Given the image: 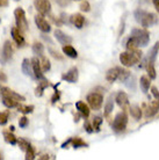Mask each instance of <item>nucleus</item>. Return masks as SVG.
Instances as JSON below:
<instances>
[{
  "mask_svg": "<svg viewBox=\"0 0 159 160\" xmlns=\"http://www.w3.org/2000/svg\"><path fill=\"white\" fill-rule=\"evenodd\" d=\"M135 20L138 22L142 27L147 28V27H152L158 22V18L152 14V13H147L144 9H136L135 11Z\"/></svg>",
  "mask_w": 159,
  "mask_h": 160,
  "instance_id": "1",
  "label": "nucleus"
},
{
  "mask_svg": "<svg viewBox=\"0 0 159 160\" xmlns=\"http://www.w3.org/2000/svg\"><path fill=\"white\" fill-rule=\"evenodd\" d=\"M142 52L139 50H132V51H126L122 52L120 55V62L123 66H127V68H130V66H134L135 64H137L139 60L142 59Z\"/></svg>",
  "mask_w": 159,
  "mask_h": 160,
  "instance_id": "2",
  "label": "nucleus"
},
{
  "mask_svg": "<svg viewBox=\"0 0 159 160\" xmlns=\"http://www.w3.org/2000/svg\"><path fill=\"white\" fill-rule=\"evenodd\" d=\"M131 37L136 41L138 47H146L150 42V34L145 29L134 28L131 30Z\"/></svg>",
  "mask_w": 159,
  "mask_h": 160,
  "instance_id": "3",
  "label": "nucleus"
},
{
  "mask_svg": "<svg viewBox=\"0 0 159 160\" xmlns=\"http://www.w3.org/2000/svg\"><path fill=\"white\" fill-rule=\"evenodd\" d=\"M127 124L128 115L126 114V112H121L115 116V118L113 121V124H111V128H113L114 132L121 133V132H123L127 129Z\"/></svg>",
  "mask_w": 159,
  "mask_h": 160,
  "instance_id": "4",
  "label": "nucleus"
},
{
  "mask_svg": "<svg viewBox=\"0 0 159 160\" xmlns=\"http://www.w3.org/2000/svg\"><path fill=\"white\" fill-rule=\"evenodd\" d=\"M14 16H15V23L16 28L20 29L21 32H24L28 30V22L26 19V13L21 7H18L14 11Z\"/></svg>",
  "mask_w": 159,
  "mask_h": 160,
  "instance_id": "5",
  "label": "nucleus"
},
{
  "mask_svg": "<svg viewBox=\"0 0 159 160\" xmlns=\"http://www.w3.org/2000/svg\"><path fill=\"white\" fill-rule=\"evenodd\" d=\"M87 100L88 106L91 107L93 110H99L102 106V101H104V96L101 93H96V92H92L90 93L86 98Z\"/></svg>",
  "mask_w": 159,
  "mask_h": 160,
  "instance_id": "6",
  "label": "nucleus"
},
{
  "mask_svg": "<svg viewBox=\"0 0 159 160\" xmlns=\"http://www.w3.org/2000/svg\"><path fill=\"white\" fill-rule=\"evenodd\" d=\"M13 55V48L12 44L9 41H6L4 43V47H3V50L0 52V63L3 65L7 64L8 60H11Z\"/></svg>",
  "mask_w": 159,
  "mask_h": 160,
  "instance_id": "7",
  "label": "nucleus"
},
{
  "mask_svg": "<svg viewBox=\"0 0 159 160\" xmlns=\"http://www.w3.org/2000/svg\"><path fill=\"white\" fill-rule=\"evenodd\" d=\"M34 5H35L37 12L43 16L48 15L51 12V2L49 0H35Z\"/></svg>",
  "mask_w": 159,
  "mask_h": 160,
  "instance_id": "8",
  "label": "nucleus"
},
{
  "mask_svg": "<svg viewBox=\"0 0 159 160\" xmlns=\"http://www.w3.org/2000/svg\"><path fill=\"white\" fill-rule=\"evenodd\" d=\"M1 98H11V99H14V100L18 101H26V98L23 95L14 92L11 88L4 87V86L1 87Z\"/></svg>",
  "mask_w": 159,
  "mask_h": 160,
  "instance_id": "9",
  "label": "nucleus"
},
{
  "mask_svg": "<svg viewBox=\"0 0 159 160\" xmlns=\"http://www.w3.org/2000/svg\"><path fill=\"white\" fill-rule=\"evenodd\" d=\"M79 78V73H78V68H71L66 73H64L62 76V80H65L70 84H76Z\"/></svg>",
  "mask_w": 159,
  "mask_h": 160,
  "instance_id": "10",
  "label": "nucleus"
},
{
  "mask_svg": "<svg viewBox=\"0 0 159 160\" xmlns=\"http://www.w3.org/2000/svg\"><path fill=\"white\" fill-rule=\"evenodd\" d=\"M35 23L37 26V28L40 29L42 32H49L51 30L50 24L48 23V21L44 19V16L42 14H37L35 16Z\"/></svg>",
  "mask_w": 159,
  "mask_h": 160,
  "instance_id": "11",
  "label": "nucleus"
},
{
  "mask_svg": "<svg viewBox=\"0 0 159 160\" xmlns=\"http://www.w3.org/2000/svg\"><path fill=\"white\" fill-rule=\"evenodd\" d=\"M11 34H12V37L14 42L18 44V47L19 48H22L26 45V41H24V37L22 35V32H21L20 29H18L16 27H13L11 29Z\"/></svg>",
  "mask_w": 159,
  "mask_h": 160,
  "instance_id": "12",
  "label": "nucleus"
},
{
  "mask_svg": "<svg viewBox=\"0 0 159 160\" xmlns=\"http://www.w3.org/2000/svg\"><path fill=\"white\" fill-rule=\"evenodd\" d=\"M32 64H33V71H34V74H35V78L38 80L45 79V77L43 74V71H42V68H41V62L38 60L37 57H34L32 59Z\"/></svg>",
  "mask_w": 159,
  "mask_h": 160,
  "instance_id": "13",
  "label": "nucleus"
},
{
  "mask_svg": "<svg viewBox=\"0 0 159 160\" xmlns=\"http://www.w3.org/2000/svg\"><path fill=\"white\" fill-rule=\"evenodd\" d=\"M159 112V100L151 101L150 103L147 104V107L145 108V117L150 118L153 117Z\"/></svg>",
  "mask_w": 159,
  "mask_h": 160,
  "instance_id": "14",
  "label": "nucleus"
},
{
  "mask_svg": "<svg viewBox=\"0 0 159 160\" xmlns=\"http://www.w3.org/2000/svg\"><path fill=\"white\" fill-rule=\"evenodd\" d=\"M21 68H22V72L26 74L27 77H30V78H35V74H34V71H33V64L32 60L24 58L22 60V65H21Z\"/></svg>",
  "mask_w": 159,
  "mask_h": 160,
  "instance_id": "15",
  "label": "nucleus"
},
{
  "mask_svg": "<svg viewBox=\"0 0 159 160\" xmlns=\"http://www.w3.org/2000/svg\"><path fill=\"white\" fill-rule=\"evenodd\" d=\"M115 101H116V103H117V106H119L122 110H126L127 106L129 104V99H128V95L124 92L117 93Z\"/></svg>",
  "mask_w": 159,
  "mask_h": 160,
  "instance_id": "16",
  "label": "nucleus"
},
{
  "mask_svg": "<svg viewBox=\"0 0 159 160\" xmlns=\"http://www.w3.org/2000/svg\"><path fill=\"white\" fill-rule=\"evenodd\" d=\"M55 37L57 38V41H58L60 44H63V45H65V44H70L72 42V37L66 35L65 32L59 30V29H56L55 30Z\"/></svg>",
  "mask_w": 159,
  "mask_h": 160,
  "instance_id": "17",
  "label": "nucleus"
},
{
  "mask_svg": "<svg viewBox=\"0 0 159 160\" xmlns=\"http://www.w3.org/2000/svg\"><path fill=\"white\" fill-rule=\"evenodd\" d=\"M70 21L71 23H73V26L78 29H81L84 27V23H85V18H84L81 14L77 13V14H73V15L70 18Z\"/></svg>",
  "mask_w": 159,
  "mask_h": 160,
  "instance_id": "18",
  "label": "nucleus"
},
{
  "mask_svg": "<svg viewBox=\"0 0 159 160\" xmlns=\"http://www.w3.org/2000/svg\"><path fill=\"white\" fill-rule=\"evenodd\" d=\"M76 108H77V110L80 112V115H81L83 117L87 118V117L90 116V107H88L85 102H83V101H78V102L76 103Z\"/></svg>",
  "mask_w": 159,
  "mask_h": 160,
  "instance_id": "19",
  "label": "nucleus"
},
{
  "mask_svg": "<svg viewBox=\"0 0 159 160\" xmlns=\"http://www.w3.org/2000/svg\"><path fill=\"white\" fill-rule=\"evenodd\" d=\"M119 72H120L119 66L108 70L107 73H106V79H107L108 82H114V81H116V80L119 79Z\"/></svg>",
  "mask_w": 159,
  "mask_h": 160,
  "instance_id": "20",
  "label": "nucleus"
},
{
  "mask_svg": "<svg viewBox=\"0 0 159 160\" xmlns=\"http://www.w3.org/2000/svg\"><path fill=\"white\" fill-rule=\"evenodd\" d=\"M158 51H159V42H156V44L150 49V51L147 53L146 59L149 63H155L156 58H157V55H158Z\"/></svg>",
  "mask_w": 159,
  "mask_h": 160,
  "instance_id": "21",
  "label": "nucleus"
},
{
  "mask_svg": "<svg viewBox=\"0 0 159 160\" xmlns=\"http://www.w3.org/2000/svg\"><path fill=\"white\" fill-rule=\"evenodd\" d=\"M49 81L47 79H42V80H40V82H38V86L36 87V89H35V95L36 96H42L43 95V91L47 87H49Z\"/></svg>",
  "mask_w": 159,
  "mask_h": 160,
  "instance_id": "22",
  "label": "nucleus"
},
{
  "mask_svg": "<svg viewBox=\"0 0 159 160\" xmlns=\"http://www.w3.org/2000/svg\"><path fill=\"white\" fill-rule=\"evenodd\" d=\"M63 52L64 55H66L68 57H70V58H77L78 57V52H77V50L72 45H70V44H65L63 47Z\"/></svg>",
  "mask_w": 159,
  "mask_h": 160,
  "instance_id": "23",
  "label": "nucleus"
},
{
  "mask_svg": "<svg viewBox=\"0 0 159 160\" xmlns=\"http://www.w3.org/2000/svg\"><path fill=\"white\" fill-rule=\"evenodd\" d=\"M3 101V104H4L6 108H18V106L20 104V101L18 100H14V99H11V98H3L1 99Z\"/></svg>",
  "mask_w": 159,
  "mask_h": 160,
  "instance_id": "24",
  "label": "nucleus"
},
{
  "mask_svg": "<svg viewBox=\"0 0 159 160\" xmlns=\"http://www.w3.org/2000/svg\"><path fill=\"white\" fill-rule=\"evenodd\" d=\"M33 52H34V55L38 57H43V53H44V47L42 43H38V42H36V43L33 44Z\"/></svg>",
  "mask_w": 159,
  "mask_h": 160,
  "instance_id": "25",
  "label": "nucleus"
},
{
  "mask_svg": "<svg viewBox=\"0 0 159 160\" xmlns=\"http://www.w3.org/2000/svg\"><path fill=\"white\" fill-rule=\"evenodd\" d=\"M139 85H141V89L143 91V93H147L149 88H150V79H149L147 77H145V76L141 77Z\"/></svg>",
  "mask_w": 159,
  "mask_h": 160,
  "instance_id": "26",
  "label": "nucleus"
},
{
  "mask_svg": "<svg viewBox=\"0 0 159 160\" xmlns=\"http://www.w3.org/2000/svg\"><path fill=\"white\" fill-rule=\"evenodd\" d=\"M4 138H5V142L8 143V144L11 145H15L18 143V138H16L14 135H13L11 131H5L4 132Z\"/></svg>",
  "mask_w": 159,
  "mask_h": 160,
  "instance_id": "27",
  "label": "nucleus"
},
{
  "mask_svg": "<svg viewBox=\"0 0 159 160\" xmlns=\"http://www.w3.org/2000/svg\"><path fill=\"white\" fill-rule=\"evenodd\" d=\"M129 110H130V114H131V116L134 117L136 121L141 120V117H142V109L139 108L138 106H131Z\"/></svg>",
  "mask_w": 159,
  "mask_h": 160,
  "instance_id": "28",
  "label": "nucleus"
},
{
  "mask_svg": "<svg viewBox=\"0 0 159 160\" xmlns=\"http://www.w3.org/2000/svg\"><path fill=\"white\" fill-rule=\"evenodd\" d=\"M113 109H114V100H113V96H109L106 102V106H105V115L108 116L113 112Z\"/></svg>",
  "mask_w": 159,
  "mask_h": 160,
  "instance_id": "29",
  "label": "nucleus"
},
{
  "mask_svg": "<svg viewBox=\"0 0 159 160\" xmlns=\"http://www.w3.org/2000/svg\"><path fill=\"white\" fill-rule=\"evenodd\" d=\"M71 144L74 148H86L87 146V143H85L81 138L79 137H76V138H72L71 139Z\"/></svg>",
  "mask_w": 159,
  "mask_h": 160,
  "instance_id": "30",
  "label": "nucleus"
},
{
  "mask_svg": "<svg viewBox=\"0 0 159 160\" xmlns=\"http://www.w3.org/2000/svg\"><path fill=\"white\" fill-rule=\"evenodd\" d=\"M155 63H147L146 64V72L149 74V78L150 79H156V77H157V73H156V68H155Z\"/></svg>",
  "mask_w": 159,
  "mask_h": 160,
  "instance_id": "31",
  "label": "nucleus"
},
{
  "mask_svg": "<svg viewBox=\"0 0 159 160\" xmlns=\"http://www.w3.org/2000/svg\"><path fill=\"white\" fill-rule=\"evenodd\" d=\"M131 76L130 74V72L128 71V70H126V68H120V72H119V79L121 82H124L126 80L129 78V77Z\"/></svg>",
  "mask_w": 159,
  "mask_h": 160,
  "instance_id": "32",
  "label": "nucleus"
},
{
  "mask_svg": "<svg viewBox=\"0 0 159 160\" xmlns=\"http://www.w3.org/2000/svg\"><path fill=\"white\" fill-rule=\"evenodd\" d=\"M137 43H136V41L132 38L131 36L128 38V41H127V43H126V48H127V50L128 51H132V50H136L137 49Z\"/></svg>",
  "mask_w": 159,
  "mask_h": 160,
  "instance_id": "33",
  "label": "nucleus"
},
{
  "mask_svg": "<svg viewBox=\"0 0 159 160\" xmlns=\"http://www.w3.org/2000/svg\"><path fill=\"white\" fill-rule=\"evenodd\" d=\"M104 120L101 118L100 116H95L93 118V122H92V125H93V129H94V131L95 132H99L100 131V125L102 124Z\"/></svg>",
  "mask_w": 159,
  "mask_h": 160,
  "instance_id": "34",
  "label": "nucleus"
},
{
  "mask_svg": "<svg viewBox=\"0 0 159 160\" xmlns=\"http://www.w3.org/2000/svg\"><path fill=\"white\" fill-rule=\"evenodd\" d=\"M18 110L20 112H22L23 115L26 114H30L34 110V106H22V104H19L18 106Z\"/></svg>",
  "mask_w": 159,
  "mask_h": 160,
  "instance_id": "35",
  "label": "nucleus"
},
{
  "mask_svg": "<svg viewBox=\"0 0 159 160\" xmlns=\"http://www.w3.org/2000/svg\"><path fill=\"white\" fill-rule=\"evenodd\" d=\"M42 60H41V68H42V71L43 72H48L50 68H51V65H50V62H49L48 58H45V57H41Z\"/></svg>",
  "mask_w": 159,
  "mask_h": 160,
  "instance_id": "36",
  "label": "nucleus"
},
{
  "mask_svg": "<svg viewBox=\"0 0 159 160\" xmlns=\"http://www.w3.org/2000/svg\"><path fill=\"white\" fill-rule=\"evenodd\" d=\"M35 150H34V148H33L32 145L28 148V150L26 151V157H24V159L26 160H33V159H35Z\"/></svg>",
  "mask_w": 159,
  "mask_h": 160,
  "instance_id": "37",
  "label": "nucleus"
},
{
  "mask_svg": "<svg viewBox=\"0 0 159 160\" xmlns=\"http://www.w3.org/2000/svg\"><path fill=\"white\" fill-rule=\"evenodd\" d=\"M18 143H19V146H20V148L22 150V151H27L28 148L30 146V143L28 142V140H26L24 138H20V139H18Z\"/></svg>",
  "mask_w": 159,
  "mask_h": 160,
  "instance_id": "38",
  "label": "nucleus"
},
{
  "mask_svg": "<svg viewBox=\"0 0 159 160\" xmlns=\"http://www.w3.org/2000/svg\"><path fill=\"white\" fill-rule=\"evenodd\" d=\"M9 112H0V125H5L8 122Z\"/></svg>",
  "mask_w": 159,
  "mask_h": 160,
  "instance_id": "39",
  "label": "nucleus"
},
{
  "mask_svg": "<svg viewBox=\"0 0 159 160\" xmlns=\"http://www.w3.org/2000/svg\"><path fill=\"white\" fill-rule=\"evenodd\" d=\"M80 9L83 11V12H90L91 11V5H90V2L88 1H81V4H80Z\"/></svg>",
  "mask_w": 159,
  "mask_h": 160,
  "instance_id": "40",
  "label": "nucleus"
},
{
  "mask_svg": "<svg viewBox=\"0 0 159 160\" xmlns=\"http://www.w3.org/2000/svg\"><path fill=\"white\" fill-rule=\"evenodd\" d=\"M124 84L127 85V87L132 88V89H135V78L130 76L127 80H126V81H124Z\"/></svg>",
  "mask_w": 159,
  "mask_h": 160,
  "instance_id": "41",
  "label": "nucleus"
},
{
  "mask_svg": "<svg viewBox=\"0 0 159 160\" xmlns=\"http://www.w3.org/2000/svg\"><path fill=\"white\" fill-rule=\"evenodd\" d=\"M28 124H29V120H28L26 116H22L19 120V125H20V128L21 129H24V128H27L28 127Z\"/></svg>",
  "mask_w": 159,
  "mask_h": 160,
  "instance_id": "42",
  "label": "nucleus"
},
{
  "mask_svg": "<svg viewBox=\"0 0 159 160\" xmlns=\"http://www.w3.org/2000/svg\"><path fill=\"white\" fill-rule=\"evenodd\" d=\"M84 127H85V130L88 132V133H92V132H94V129H93V125H91V124L88 123L87 121L85 122V124H84Z\"/></svg>",
  "mask_w": 159,
  "mask_h": 160,
  "instance_id": "43",
  "label": "nucleus"
},
{
  "mask_svg": "<svg viewBox=\"0 0 159 160\" xmlns=\"http://www.w3.org/2000/svg\"><path fill=\"white\" fill-rule=\"evenodd\" d=\"M151 93H152V95L155 96V99L156 100H159V91H158V88L157 87H151Z\"/></svg>",
  "mask_w": 159,
  "mask_h": 160,
  "instance_id": "44",
  "label": "nucleus"
},
{
  "mask_svg": "<svg viewBox=\"0 0 159 160\" xmlns=\"http://www.w3.org/2000/svg\"><path fill=\"white\" fill-rule=\"evenodd\" d=\"M68 18H69L68 14L62 13V14H60V22H63V23H69V22H70V20H69Z\"/></svg>",
  "mask_w": 159,
  "mask_h": 160,
  "instance_id": "45",
  "label": "nucleus"
},
{
  "mask_svg": "<svg viewBox=\"0 0 159 160\" xmlns=\"http://www.w3.org/2000/svg\"><path fill=\"white\" fill-rule=\"evenodd\" d=\"M49 52H50V53L52 55V57H55V58H57V59H59V60L63 59V57L59 56V53H58V52H56L55 50H52V49H49Z\"/></svg>",
  "mask_w": 159,
  "mask_h": 160,
  "instance_id": "46",
  "label": "nucleus"
},
{
  "mask_svg": "<svg viewBox=\"0 0 159 160\" xmlns=\"http://www.w3.org/2000/svg\"><path fill=\"white\" fill-rule=\"evenodd\" d=\"M56 2L62 6V7H65V6H68L70 4V0H56Z\"/></svg>",
  "mask_w": 159,
  "mask_h": 160,
  "instance_id": "47",
  "label": "nucleus"
},
{
  "mask_svg": "<svg viewBox=\"0 0 159 160\" xmlns=\"http://www.w3.org/2000/svg\"><path fill=\"white\" fill-rule=\"evenodd\" d=\"M0 82H7V76L0 70Z\"/></svg>",
  "mask_w": 159,
  "mask_h": 160,
  "instance_id": "48",
  "label": "nucleus"
},
{
  "mask_svg": "<svg viewBox=\"0 0 159 160\" xmlns=\"http://www.w3.org/2000/svg\"><path fill=\"white\" fill-rule=\"evenodd\" d=\"M58 100H59V92H58V91H56L55 94H54V96H52L51 102L52 103H56V101H58Z\"/></svg>",
  "mask_w": 159,
  "mask_h": 160,
  "instance_id": "49",
  "label": "nucleus"
},
{
  "mask_svg": "<svg viewBox=\"0 0 159 160\" xmlns=\"http://www.w3.org/2000/svg\"><path fill=\"white\" fill-rule=\"evenodd\" d=\"M71 139H72V138H69V139L66 140V142H64L63 145H62V148H66V146H68L69 144H71Z\"/></svg>",
  "mask_w": 159,
  "mask_h": 160,
  "instance_id": "50",
  "label": "nucleus"
},
{
  "mask_svg": "<svg viewBox=\"0 0 159 160\" xmlns=\"http://www.w3.org/2000/svg\"><path fill=\"white\" fill-rule=\"evenodd\" d=\"M152 1H153V5H155L157 12L159 13V0H152Z\"/></svg>",
  "mask_w": 159,
  "mask_h": 160,
  "instance_id": "51",
  "label": "nucleus"
},
{
  "mask_svg": "<svg viewBox=\"0 0 159 160\" xmlns=\"http://www.w3.org/2000/svg\"><path fill=\"white\" fill-rule=\"evenodd\" d=\"M7 5V0H0V7L1 6H6Z\"/></svg>",
  "mask_w": 159,
  "mask_h": 160,
  "instance_id": "52",
  "label": "nucleus"
},
{
  "mask_svg": "<svg viewBox=\"0 0 159 160\" xmlns=\"http://www.w3.org/2000/svg\"><path fill=\"white\" fill-rule=\"evenodd\" d=\"M40 159H42V160H44V159H49V156H48V154H43L42 157H40Z\"/></svg>",
  "mask_w": 159,
  "mask_h": 160,
  "instance_id": "53",
  "label": "nucleus"
},
{
  "mask_svg": "<svg viewBox=\"0 0 159 160\" xmlns=\"http://www.w3.org/2000/svg\"><path fill=\"white\" fill-rule=\"evenodd\" d=\"M9 129H11V131H14V127H13V125H12V127H11V128H9Z\"/></svg>",
  "mask_w": 159,
  "mask_h": 160,
  "instance_id": "54",
  "label": "nucleus"
},
{
  "mask_svg": "<svg viewBox=\"0 0 159 160\" xmlns=\"http://www.w3.org/2000/svg\"><path fill=\"white\" fill-rule=\"evenodd\" d=\"M1 87H3V86L0 85V98H1Z\"/></svg>",
  "mask_w": 159,
  "mask_h": 160,
  "instance_id": "55",
  "label": "nucleus"
},
{
  "mask_svg": "<svg viewBox=\"0 0 159 160\" xmlns=\"http://www.w3.org/2000/svg\"><path fill=\"white\" fill-rule=\"evenodd\" d=\"M74 1H80V0H74Z\"/></svg>",
  "mask_w": 159,
  "mask_h": 160,
  "instance_id": "56",
  "label": "nucleus"
},
{
  "mask_svg": "<svg viewBox=\"0 0 159 160\" xmlns=\"http://www.w3.org/2000/svg\"><path fill=\"white\" fill-rule=\"evenodd\" d=\"M15 1H19V0H15Z\"/></svg>",
  "mask_w": 159,
  "mask_h": 160,
  "instance_id": "57",
  "label": "nucleus"
},
{
  "mask_svg": "<svg viewBox=\"0 0 159 160\" xmlns=\"http://www.w3.org/2000/svg\"><path fill=\"white\" fill-rule=\"evenodd\" d=\"M0 159H1V157H0Z\"/></svg>",
  "mask_w": 159,
  "mask_h": 160,
  "instance_id": "58",
  "label": "nucleus"
}]
</instances>
